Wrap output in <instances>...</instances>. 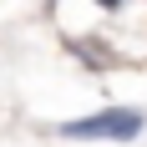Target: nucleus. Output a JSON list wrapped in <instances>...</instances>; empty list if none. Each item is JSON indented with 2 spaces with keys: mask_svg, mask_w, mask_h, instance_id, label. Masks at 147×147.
Returning <instances> with one entry per match:
<instances>
[{
  "mask_svg": "<svg viewBox=\"0 0 147 147\" xmlns=\"http://www.w3.org/2000/svg\"><path fill=\"white\" fill-rule=\"evenodd\" d=\"M142 132H147L142 107H102L91 117H76V122L56 127V137H66V142H137Z\"/></svg>",
  "mask_w": 147,
  "mask_h": 147,
  "instance_id": "1",
  "label": "nucleus"
},
{
  "mask_svg": "<svg viewBox=\"0 0 147 147\" xmlns=\"http://www.w3.org/2000/svg\"><path fill=\"white\" fill-rule=\"evenodd\" d=\"M96 5H102V10H122V0H96Z\"/></svg>",
  "mask_w": 147,
  "mask_h": 147,
  "instance_id": "2",
  "label": "nucleus"
}]
</instances>
